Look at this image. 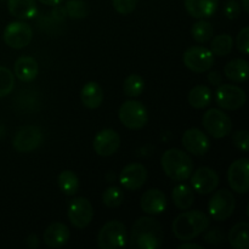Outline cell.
I'll return each mask as SVG.
<instances>
[{"instance_id":"cell-23","label":"cell","mask_w":249,"mask_h":249,"mask_svg":"<svg viewBox=\"0 0 249 249\" xmlns=\"http://www.w3.org/2000/svg\"><path fill=\"white\" fill-rule=\"evenodd\" d=\"M80 100L89 109H95L101 106L104 101V90L96 82H88L80 91Z\"/></svg>"},{"instance_id":"cell-14","label":"cell","mask_w":249,"mask_h":249,"mask_svg":"<svg viewBox=\"0 0 249 249\" xmlns=\"http://www.w3.org/2000/svg\"><path fill=\"white\" fill-rule=\"evenodd\" d=\"M191 187L194 191L201 195H208L215 191L219 185V175L209 167L198 168L191 174Z\"/></svg>"},{"instance_id":"cell-8","label":"cell","mask_w":249,"mask_h":249,"mask_svg":"<svg viewBox=\"0 0 249 249\" xmlns=\"http://www.w3.org/2000/svg\"><path fill=\"white\" fill-rule=\"evenodd\" d=\"M6 45L12 49H23L33 39V29L23 21H15L7 24L2 33Z\"/></svg>"},{"instance_id":"cell-38","label":"cell","mask_w":249,"mask_h":249,"mask_svg":"<svg viewBox=\"0 0 249 249\" xmlns=\"http://www.w3.org/2000/svg\"><path fill=\"white\" fill-rule=\"evenodd\" d=\"M203 240L204 242L208 243V245L218 246V245H221V243L225 241V236H224L223 231H220V229L214 228L212 229V230H209L208 232L204 235Z\"/></svg>"},{"instance_id":"cell-21","label":"cell","mask_w":249,"mask_h":249,"mask_svg":"<svg viewBox=\"0 0 249 249\" xmlns=\"http://www.w3.org/2000/svg\"><path fill=\"white\" fill-rule=\"evenodd\" d=\"M186 11L195 18H207L215 14L219 0H184Z\"/></svg>"},{"instance_id":"cell-35","label":"cell","mask_w":249,"mask_h":249,"mask_svg":"<svg viewBox=\"0 0 249 249\" xmlns=\"http://www.w3.org/2000/svg\"><path fill=\"white\" fill-rule=\"evenodd\" d=\"M113 7L121 15H129L135 10L138 0H112Z\"/></svg>"},{"instance_id":"cell-19","label":"cell","mask_w":249,"mask_h":249,"mask_svg":"<svg viewBox=\"0 0 249 249\" xmlns=\"http://www.w3.org/2000/svg\"><path fill=\"white\" fill-rule=\"evenodd\" d=\"M70 230L67 226L62 223H53L46 228L44 232L43 240L48 247L50 248H61L70 240Z\"/></svg>"},{"instance_id":"cell-10","label":"cell","mask_w":249,"mask_h":249,"mask_svg":"<svg viewBox=\"0 0 249 249\" xmlns=\"http://www.w3.org/2000/svg\"><path fill=\"white\" fill-rule=\"evenodd\" d=\"M44 141V133L39 126L26 125L19 129L12 140V146L17 152L28 153L36 150Z\"/></svg>"},{"instance_id":"cell-34","label":"cell","mask_w":249,"mask_h":249,"mask_svg":"<svg viewBox=\"0 0 249 249\" xmlns=\"http://www.w3.org/2000/svg\"><path fill=\"white\" fill-rule=\"evenodd\" d=\"M66 12L71 18L80 19L84 18L88 15V6L85 2L80 1V0H70L66 4Z\"/></svg>"},{"instance_id":"cell-22","label":"cell","mask_w":249,"mask_h":249,"mask_svg":"<svg viewBox=\"0 0 249 249\" xmlns=\"http://www.w3.org/2000/svg\"><path fill=\"white\" fill-rule=\"evenodd\" d=\"M7 9L19 21L31 19L38 14L36 0H7Z\"/></svg>"},{"instance_id":"cell-2","label":"cell","mask_w":249,"mask_h":249,"mask_svg":"<svg viewBox=\"0 0 249 249\" xmlns=\"http://www.w3.org/2000/svg\"><path fill=\"white\" fill-rule=\"evenodd\" d=\"M209 228V218L201 211L181 213L173 221V233L180 241H191Z\"/></svg>"},{"instance_id":"cell-33","label":"cell","mask_w":249,"mask_h":249,"mask_svg":"<svg viewBox=\"0 0 249 249\" xmlns=\"http://www.w3.org/2000/svg\"><path fill=\"white\" fill-rule=\"evenodd\" d=\"M15 75L9 68L0 66V97H5L14 90Z\"/></svg>"},{"instance_id":"cell-7","label":"cell","mask_w":249,"mask_h":249,"mask_svg":"<svg viewBox=\"0 0 249 249\" xmlns=\"http://www.w3.org/2000/svg\"><path fill=\"white\" fill-rule=\"evenodd\" d=\"M202 123L207 133L215 139L225 138L232 130V122L230 117L218 108L208 109L203 114Z\"/></svg>"},{"instance_id":"cell-32","label":"cell","mask_w":249,"mask_h":249,"mask_svg":"<svg viewBox=\"0 0 249 249\" xmlns=\"http://www.w3.org/2000/svg\"><path fill=\"white\" fill-rule=\"evenodd\" d=\"M123 191L117 186L107 187L104 191V195H102V202L108 208H117V207H119L123 203Z\"/></svg>"},{"instance_id":"cell-12","label":"cell","mask_w":249,"mask_h":249,"mask_svg":"<svg viewBox=\"0 0 249 249\" xmlns=\"http://www.w3.org/2000/svg\"><path fill=\"white\" fill-rule=\"evenodd\" d=\"M67 215L74 228L84 229L91 223L94 218V208L89 199L84 197H77L68 204Z\"/></svg>"},{"instance_id":"cell-39","label":"cell","mask_w":249,"mask_h":249,"mask_svg":"<svg viewBox=\"0 0 249 249\" xmlns=\"http://www.w3.org/2000/svg\"><path fill=\"white\" fill-rule=\"evenodd\" d=\"M224 14L229 19H236L241 15V6L235 0H230L225 4L224 7Z\"/></svg>"},{"instance_id":"cell-42","label":"cell","mask_w":249,"mask_h":249,"mask_svg":"<svg viewBox=\"0 0 249 249\" xmlns=\"http://www.w3.org/2000/svg\"><path fill=\"white\" fill-rule=\"evenodd\" d=\"M26 242H27V246L32 249L36 248L39 246V240L38 237H36V235H29L28 237H27Z\"/></svg>"},{"instance_id":"cell-1","label":"cell","mask_w":249,"mask_h":249,"mask_svg":"<svg viewBox=\"0 0 249 249\" xmlns=\"http://www.w3.org/2000/svg\"><path fill=\"white\" fill-rule=\"evenodd\" d=\"M163 243L162 225L150 216L139 218L130 233L131 247L138 249H158Z\"/></svg>"},{"instance_id":"cell-9","label":"cell","mask_w":249,"mask_h":249,"mask_svg":"<svg viewBox=\"0 0 249 249\" xmlns=\"http://www.w3.org/2000/svg\"><path fill=\"white\" fill-rule=\"evenodd\" d=\"M184 65L191 72L204 73L214 65V55L204 46H191L184 53Z\"/></svg>"},{"instance_id":"cell-11","label":"cell","mask_w":249,"mask_h":249,"mask_svg":"<svg viewBox=\"0 0 249 249\" xmlns=\"http://www.w3.org/2000/svg\"><path fill=\"white\" fill-rule=\"evenodd\" d=\"M216 104L220 108L236 111L246 104L247 95L242 88L232 84H221L215 92Z\"/></svg>"},{"instance_id":"cell-31","label":"cell","mask_w":249,"mask_h":249,"mask_svg":"<svg viewBox=\"0 0 249 249\" xmlns=\"http://www.w3.org/2000/svg\"><path fill=\"white\" fill-rule=\"evenodd\" d=\"M145 89V82L139 74H130L123 84V91L129 97H138Z\"/></svg>"},{"instance_id":"cell-30","label":"cell","mask_w":249,"mask_h":249,"mask_svg":"<svg viewBox=\"0 0 249 249\" xmlns=\"http://www.w3.org/2000/svg\"><path fill=\"white\" fill-rule=\"evenodd\" d=\"M213 33L214 29L212 27V24L209 22L203 21V19L196 22L191 28V36L197 43L203 44L209 41L213 38Z\"/></svg>"},{"instance_id":"cell-4","label":"cell","mask_w":249,"mask_h":249,"mask_svg":"<svg viewBox=\"0 0 249 249\" xmlns=\"http://www.w3.org/2000/svg\"><path fill=\"white\" fill-rule=\"evenodd\" d=\"M128 233L125 225L118 220L105 224L97 235V246L101 249L122 248L126 245Z\"/></svg>"},{"instance_id":"cell-40","label":"cell","mask_w":249,"mask_h":249,"mask_svg":"<svg viewBox=\"0 0 249 249\" xmlns=\"http://www.w3.org/2000/svg\"><path fill=\"white\" fill-rule=\"evenodd\" d=\"M207 79H208V82L211 83L212 85H215V87H218V85L221 84V82H223V78H221V75L219 74L216 71H214V72H211L208 74V77H207Z\"/></svg>"},{"instance_id":"cell-43","label":"cell","mask_w":249,"mask_h":249,"mask_svg":"<svg viewBox=\"0 0 249 249\" xmlns=\"http://www.w3.org/2000/svg\"><path fill=\"white\" fill-rule=\"evenodd\" d=\"M179 249H203L201 245H196V243H184V245H180Z\"/></svg>"},{"instance_id":"cell-25","label":"cell","mask_w":249,"mask_h":249,"mask_svg":"<svg viewBox=\"0 0 249 249\" xmlns=\"http://www.w3.org/2000/svg\"><path fill=\"white\" fill-rule=\"evenodd\" d=\"M248 230L249 224L247 221H241L233 225L229 232V242L231 247L235 249H248L249 240H248Z\"/></svg>"},{"instance_id":"cell-45","label":"cell","mask_w":249,"mask_h":249,"mask_svg":"<svg viewBox=\"0 0 249 249\" xmlns=\"http://www.w3.org/2000/svg\"><path fill=\"white\" fill-rule=\"evenodd\" d=\"M242 6H243V10H245L246 12H249V4H248V0H242Z\"/></svg>"},{"instance_id":"cell-29","label":"cell","mask_w":249,"mask_h":249,"mask_svg":"<svg viewBox=\"0 0 249 249\" xmlns=\"http://www.w3.org/2000/svg\"><path fill=\"white\" fill-rule=\"evenodd\" d=\"M233 48V40L231 38V36L224 33L219 34L215 38H213L211 43V51L213 53V55L220 56V57H224V56L229 55L231 53Z\"/></svg>"},{"instance_id":"cell-37","label":"cell","mask_w":249,"mask_h":249,"mask_svg":"<svg viewBox=\"0 0 249 249\" xmlns=\"http://www.w3.org/2000/svg\"><path fill=\"white\" fill-rule=\"evenodd\" d=\"M236 45L237 49L243 53L248 55L249 53V27H245L238 33L237 39H236Z\"/></svg>"},{"instance_id":"cell-13","label":"cell","mask_w":249,"mask_h":249,"mask_svg":"<svg viewBox=\"0 0 249 249\" xmlns=\"http://www.w3.org/2000/svg\"><path fill=\"white\" fill-rule=\"evenodd\" d=\"M228 181L232 191L247 194L249 190V160L247 158H240L231 163L228 170Z\"/></svg>"},{"instance_id":"cell-26","label":"cell","mask_w":249,"mask_h":249,"mask_svg":"<svg viewBox=\"0 0 249 249\" xmlns=\"http://www.w3.org/2000/svg\"><path fill=\"white\" fill-rule=\"evenodd\" d=\"M172 199L173 203L175 204V207L181 211H187L189 208H191V206L194 204L195 195L194 190L189 185H178L174 187L172 192Z\"/></svg>"},{"instance_id":"cell-28","label":"cell","mask_w":249,"mask_h":249,"mask_svg":"<svg viewBox=\"0 0 249 249\" xmlns=\"http://www.w3.org/2000/svg\"><path fill=\"white\" fill-rule=\"evenodd\" d=\"M57 184L66 196H74L79 190V179L72 170H63L57 178Z\"/></svg>"},{"instance_id":"cell-5","label":"cell","mask_w":249,"mask_h":249,"mask_svg":"<svg viewBox=\"0 0 249 249\" xmlns=\"http://www.w3.org/2000/svg\"><path fill=\"white\" fill-rule=\"evenodd\" d=\"M236 207V199L230 190L221 189L214 192L208 202V213L213 220L225 221L232 215Z\"/></svg>"},{"instance_id":"cell-36","label":"cell","mask_w":249,"mask_h":249,"mask_svg":"<svg viewBox=\"0 0 249 249\" xmlns=\"http://www.w3.org/2000/svg\"><path fill=\"white\" fill-rule=\"evenodd\" d=\"M232 142L238 150L247 152L249 148V135L247 130H238L232 135Z\"/></svg>"},{"instance_id":"cell-24","label":"cell","mask_w":249,"mask_h":249,"mask_svg":"<svg viewBox=\"0 0 249 249\" xmlns=\"http://www.w3.org/2000/svg\"><path fill=\"white\" fill-rule=\"evenodd\" d=\"M226 78L235 83H245L248 75V61L243 58H235L229 61L224 67Z\"/></svg>"},{"instance_id":"cell-41","label":"cell","mask_w":249,"mask_h":249,"mask_svg":"<svg viewBox=\"0 0 249 249\" xmlns=\"http://www.w3.org/2000/svg\"><path fill=\"white\" fill-rule=\"evenodd\" d=\"M53 15L56 19H58V21H62V19L66 17V15H67V12H66L65 7H60L58 5H56L55 9H53Z\"/></svg>"},{"instance_id":"cell-3","label":"cell","mask_w":249,"mask_h":249,"mask_svg":"<svg viewBox=\"0 0 249 249\" xmlns=\"http://www.w3.org/2000/svg\"><path fill=\"white\" fill-rule=\"evenodd\" d=\"M160 163L165 175L173 181H186L194 172L191 157L179 148H170L165 151Z\"/></svg>"},{"instance_id":"cell-6","label":"cell","mask_w":249,"mask_h":249,"mask_svg":"<svg viewBox=\"0 0 249 249\" xmlns=\"http://www.w3.org/2000/svg\"><path fill=\"white\" fill-rule=\"evenodd\" d=\"M119 121L124 126L131 130L142 129L148 122V112L141 102L129 100L125 101L118 111Z\"/></svg>"},{"instance_id":"cell-44","label":"cell","mask_w":249,"mask_h":249,"mask_svg":"<svg viewBox=\"0 0 249 249\" xmlns=\"http://www.w3.org/2000/svg\"><path fill=\"white\" fill-rule=\"evenodd\" d=\"M39 1L48 6H56V5H60L63 0H39Z\"/></svg>"},{"instance_id":"cell-27","label":"cell","mask_w":249,"mask_h":249,"mask_svg":"<svg viewBox=\"0 0 249 249\" xmlns=\"http://www.w3.org/2000/svg\"><path fill=\"white\" fill-rule=\"evenodd\" d=\"M187 100L194 108H206L212 101V91L207 85H196L190 90Z\"/></svg>"},{"instance_id":"cell-17","label":"cell","mask_w":249,"mask_h":249,"mask_svg":"<svg viewBox=\"0 0 249 249\" xmlns=\"http://www.w3.org/2000/svg\"><path fill=\"white\" fill-rule=\"evenodd\" d=\"M181 141L185 150L194 156H204L211 147L208 136L197 128H191L185 131Z\"/></svg>"},{"instance_id":"cell-20","label":"cell","mask_w":249,"mask_h":249,"mask_svg":"<svg viewBox=\"0 0 249 249\" xmlns=\"http://www.w3.org/2000/svg\"><path fill=\"white\" fill-rule=\"evenodd\" d=\"M14 72L17 79L23 83L33 82L39 73V66L36 58L31 56H21L14 65Z\"/></svg>"},{"instance_id":"cell-18","label":"cell","mask_w":249,"mask_h":249,"mask_svg":"<svg viewBox=\"0 0 249 249\" xmlns=\"http://www.w3.org/2000/svg\"><path fill=\"white\" fill-rule=\"evenodd\" d=\"M140 207L146 214L158 215L167 209V196L158 189H150L141 196Z\"/></svg>"},{"instance_id":"cell-16","label":"cell","mask_w":249,"mask_h":249,"mask_svg":"<svg viewBox=\"0 0 249 249\" xmlns=\"http://www.w3.org/2000/svg\"><path fill=\"white\" fill-rule=\"evenodd\" d=\"M92 146L97 155L108 157L118 151L121 146V136L113 129H104L96 134Z\"/></svg>"},{"instance_id":"cell-15","label":"cell","mask_w":249,"mask_h":249,"mask_svg":"<svg viewBox=\"0 0 249 249\" xmlns=\"http://www.w3.org/2000/svg\"><path fill=\"white\" fill-rule=\"evenodd\" d=\"M148 173L145 165L140 163H131L124 167L119 174V182L122 186L130 191H136L146 184Z\"/></svg>"}]
</instances>
